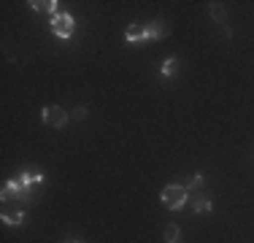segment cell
Instances as JSON below:
<instances>
[{
    "label": "cell",
    "mask_w": 254,
    "mask_h": 243,
    "mask_svg": "<svg viewBox=\"0 0 254 243\" xmlns=\"http://www.w3.org/2000/svg\"><path fill=\"white\" fill-rule=\"evenodd\" d=\"M162 203L168 205L171 211H181L187 205V186H181V184H168L165 189H162Z\"/></svg>",
    "instance_id": "1"
},
{
    "label": "cell",
    "mask_w": 254,
    "mask_h": 243,
    "mask_svg": "<svg viewBox=\"0 0 254 243\" xmlns=\"http://www.w3.org/2000/svg\"><path fill=\"white\" fill-rule=\"evenodd\" d=\"M73 16L70 14H54L52 16V33L57 35V38H70L73 35Z\"/></svg>",
    "instance_id": "2"
},
{
    "label": "cell",
    "mask_w": 254,
    "mask_h": 243,
    "mask_svg": "<svg viewBox=\"0 0 254 243\" xmlns=\"http://www.w3.org/2000/svg\"><path fill=\"white\" fill-rule=\"evenodd\" d=\"M41 117H44V122L49 127H65V124H68V119H70V114L63 111L60 106H46L44 111H41Z\"/></svg>",
    "instance_id": "3"
},
{
    "label": "cell",
    "mask_w": 254,
    "mask_h": 243,
    "mask_svg": "<svg viewBox=\"0 0 254 243\" xmlns=\"http://www.w3.org/2000/svg\"><path fill=\"white\" fill-rule=\"evenodd\" d=\"M0 197H3V203H14V200H22V186L19 181H5L3 189H0Z\"/></svg>",
    "instance_id": "4"
},
{
    "label": "cell",
    "mask_w": 254,
    "mask_h": 243,
    "mask_svg": "<svg viewBox=\"0 0 254 243\" xmlns=\"http://www.w3.org/2000/svg\"><path fill=\"white\" fill-rule=\"evenodd\" d=\"M208 11H211V16L219 22V27H222V33H225V38H233V30L227 27V16H225V8H222V3H211Z\"/></svg>",
    "instance_id": "5"
},
{
    "label": "cell",
    "mask_w": 254,
    "mask_h": 243,
    "mask_svg": "<svg viewBox=\"0 0 254 243\" xmlns=\"http://www.w3.org/2000/svg\"><path fill=\"white\" fill-rule=\"evenodd\" d=\"M146 35H149V41H160V38H165V35H171V27L162 19H157L152 24H146Z\"/></svg>",
    "instance_id": "6"
},
{
    "label": "cell",
    "mask_w": 254,
    "mask_h": 243,
    "mask_svg": "<svg viewBox=\"0 0 254 243\" xmlns=\"http://www.w3.org/2000/svg\"><path fill=\"white\" fill-rule=\"evenodd\" d=\"M125 38H127V44H138V41H146L149 35H146V27H143V24H130Z\"/></svg>",
    "instance_id": "7"
},
{
    "label": "cell",
    "mask_w": 254,
    "mask_h": 243,
    "mask_svg": "<svg viewBox=\"0 0 254 243\" xmlns=\"http://www.w3.org/2000/svg\"><path fill=\"white\" fill-rule=\"evenodd\" d=\"M30 8H33V11H49V14L54 16V14H57V0H30Z\"/></svg>",
    "instance_id": "8"
},
{
    "label": "cell",
    "mask_w": 254,
    "mask_h": 243,
    "mask_svg": "<svg viewBox=\"0 0 254 243\" xmlns=\"http://www.w3.org/2000/svg\"><path fill=\"white\" fill-rule=\"evenodd\" d=\"M0 219H3L5 224H22L25 222V214H22V211H3Z\"/></svg>",
    "instance_id": "9"
},
{
    "label": "cell",
    "mask_w": 254,
    "mask_h": 243,
    "mask_svg": "<svg viewBox=\"0 0 254 243\" xmlns=\"http://www.w3.org/2000/svg\"><path fill=\"white\" fill-rule=\"evenodd\" d=\"M179 241H181L179 224H168V227H165V243H179Z\"/></svg>",
    "instance_id": "10"
},
{
    "label": "cell",
    "mask_w": 254,
    "mask_h": 243,
    "mask_svg": "<svg viewBox=\"0 0 254 243\" xmlns=\"http://www.w3.org/2000/svg\"><path fill=\"white\" fill-rule=\"evenodd\" d=\"M176 68H179V60H176V57H168L165 62H162L160 73H162V76H173V73H176Z\"/></svg>",
    "instance_id": "11"
},
{
    "label": "cell",
    "mask_w": 254,
    "mask_h": 243,
    "mask_svg": "<svg viewBox=\"0 0 254 243\" xmlns=\"http://www.w3.org/2000/svg\"><path fill=\"white\" fill-rule=\"evenodd\" d=\"M192 208H195L197 214H208V211H211V200L208 197H197V200H192Z\"/></svg>",
    "instance_id": "12"
},
{
    "label": "cell",
    "mask_w": 254,
    "mask_h": 243,
    "mask_svg": "<svg viewBox=\"0 0 254 243\" xmlns=\"http://www.w3.org/2000/svg\"><path fill=\"white\" fill-rule=\"evenodd\" d=\"M203 184H205L203 173H195V176H192V181H190V189H200Z\"/></svg>",
    "instance_id": "13"
},
{
    "label": "cell",
    "mask_w": 254,
    "mask_h": 243,
    "mask_svg": "<svg viewBox=\"0 0 254 243\" xmlns=\"http://www.w3.org/2000/svg\"><path fill=\"white\" fill-rule=\"evenodd\" d=\"M70 117L73 119H87V106H76L73 111H70Z\"/></svg>",
    "instance_id": "14"
}]
</instances>
